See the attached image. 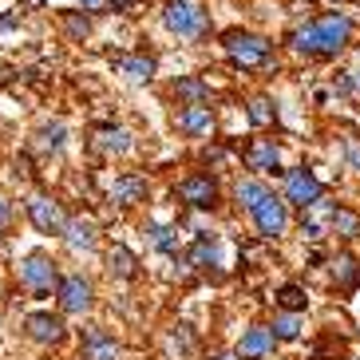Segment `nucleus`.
I'll use <instances>...</instances> for the list:
<instances>
[{
  "mask_svg": "<svg viewBox=\"0 0 360 360\" xmlns=\"http://www.w3.org/2000/svg\"><path fill=\"white\" fill-rule=\"evenodd\" d=\"M107 274L111 277H119V281H131V277L139 274V262H135V254H131L127 245H111L107 250Z\"/></svg>",
  "mask_w": 360,
  "mask_h": 360,
  "instance_id": "22",
  "label": "nucleus"
},
{
  "mask_svg": "<svg viewBox=\"0 0 360 360\" xmlns=\"http://www.w3.org/2000/svg\"><path fill=\"white\" fill-rule=\"evenodd\" d=\"M40 150H64V139H68V131H64V123L56 119V123H44L40 127Z\"/></svg>",
  "mask_w": 360,
  "mask_h": 360,
  "instance_id": "30",
  "label": "nucleus"
},
{
  "mask_svg": "<svg viewBox=\"0 0 360 360\" xmlns=\"http://www.w3.org/2000/svg\"><path fill=\"white\" fill-rule=\"evenodd\" d=\"M182 262L191 265V269H198V274L214 269V265H218V242H214V233H210V238H194V245L186 250Z\"/></svg>",
  "mask_w": 360,
  "mask_h": 360,
  "instance_id": "21",
  "label": "nucleus"
},
{
  "mask_svg": "<svg viewBox=\"0 0 360 360\" xmlns=\"http://www.w3.org/2000/svg\"><path fill=\"white\" fill-rule=\"evenodd\" d=\"M56 305H60L64 317H84V313H91V305H96V285H91V277H84V274H60Z\"/></svg>",
  "mask_w": 360,
  "mask_h": 360,
  "instance_id": "5",
  "label": "nucleus"
},
{
  "mask_svg": "<svg viewBox=\"0 0 360 360\" xmlns=\"http://www.w3.org/2000/svg\"><path fill=\"white\" fill-rule=\"evenodd\" d=\"M250 222H254L257 238H265V242L285 238V233H289V202L277 198V194L269 191V194H265V198L254 206V210H250Z\"/></svg>",
  "mask_w": 360,
  "mask_h": 360,
  "instance_id": "6",
  "label": "nucleus"
},
{
  "mask_svg": "<svg viewBox=\"0 0 360 360\" xmlns=\"http://www.w3.org/2000/svg\"><path fill=\"white\" fill-rule=\"evenodd\" d=\"M245 167L254 170V174H277L281 170V147H277L274 139H254L245 147Z\"/></svg>",
  "mask_w": 360,
  "mask_h": 360,
  "instance_id": "17",
  "label": "nucleus"
},
{
  "mask_svg": "<svg viewBox=\"0 0 360 360\" xmlns=\"http://www.w3.org/2000/svg\"><path fill=\"white\" fill-rule=\"evenodd\" d=\"M79 4H84L87 12H107V8H111V4H107V0H79Z\"/></svg>",
  "mask_w": 360,
  "mask_h": 360,
  "instance_id": "36",
  "label": "nucleus"
},
{
  "mask_svg": "<svg viewBox=\"0 0 360 360\" xmlns=\"http://www.w3.org/2000/svg\"><path fill=\"white\" fill-rule=\"evenodd\" d=\"M119 72L127 75L131 84H150V75H155V60L143 52L135 56H119Z\"/></svg>",
  "mask_w": 360,
  "mask_h": 360,
  "instance_id": "25",
  "label": "nucleus"
},
{
  "mask_svg": "<svg viewBox=\"0 0 360 360\" xmlns=\"http://www.w3.org/2000/svg\"><path fill=\"white\" fill-rule=\"evenodd\" d=\"M328 233H337V238L352 242V238L360 233V214L349 210V206H337V210H333V218H328Z\"/></svg>",
  "mask_w": 360,
  "mask_h": 360,
  "instance_id": "27",
  "label": "nucleus"
},
{
  "mask_svg": "<svg viewBox=\"0 0 360 360\" xmlns=\"http://www.w3.org/2000/svg\"><path fill=\"white\" fill-rule=\"evenodd\" d=\"M245 115H250L254 127H269V123H274V103H269L265 96H254L250 103H245Z\"/></svg>",
  "mask_w": 360,
  "mask_h": 360,
  "instance_id": "29",
  "label": "nucleus"
},
{
  "mask_svg": "<svg viewBox=\"0 0 360 360\" xmlns=\"http://www.w3.org/2000/svg\"><path fill=\"white\" fill-rule=\"evenodd\" d=\"M333 210H337V202H328L325 194H321L317 202H309L305 210H301V238L321 242V238L328 233V218H333Z\"/></svg>",
  "mask_w": 360,
  "mask_h": 360,
  "instance_id": "16",
  "label": "nucleus"
},
{
  "mask_svg": "<svg viewBox=\"0 0 360 360\" xmlns=\"http://www.w3.org/2000/svg\"><path fill=\"white\" fill-rule=\"evenodd\" d=\"M210 84L202 79V75H182V79H174V99H182V103H210Z\"/></svg>",
  "mask_w": 360,
  "mask_h": 360,
  "instance_id": "23",
  "label": "nucleus"
},
{
  "mask_svg": "<svg viewBox=\"0 0 360 360\" xmlns=\"http://www.w3.org/2000/svg\"><path fill=\"white\" fill-rule=\"evenodd\" d=\"M222 48H226V56H230V64L242 68V72H254V68H269V64H274V44L265 40V36L242 32V28L226 32L222 36Z\"/></svg>",
  "mask_w": 360,
  "mask_h": 360,
  "instance_id": "2",
  "label": "nucleus"
},
{
  "mask_svg": "<svg viewBox=\"0 0 360 360\" xmlns=\"http://www.w3.org/2000/svg\"><path fill=\"white\" fill-rule=\"evenodd\" d=\"M119 356H123V345L107 328L87 325L79 333V360H119Z\"/></svg>",
  "mask_w": 360,
  "mask_h": 360,
  "instance_id": "11",
  "label": "nucleus"
},
{
  "mask_svg": "<svg viewBox=\"0 0 360 360\" xmlns=\"http://www.w3.org/2000/svg\"><path fill=\"white\" fill-rule=\"evenodd\" d=\"M8 226H12V202L0 198V230H8Z\"/></svg>",
  "mask_w": 360,
  "mask_h": 360,
  "instance_id": "34",
  "label": "nucleus"
},
{
  "mask_svg": "<svg viewBox=\"0 0 360 360\" xmlns=\"http://www.w3.org/2000/svg\"><path fill=\"white\" fill-rule=\"evenodd\" d=\"M24 214H28V222L36 226V233H48V238H60V230H64V222H68L64 206H60L52 194H28V198H24Z\"/></svg>",
  "mask_w": 360,
  "mask_h": 360,
  "instance_id": "7",
  "label": "nucleus"
},
{
  "mask_svg": "<svg viewBox=\"0 0 360 360\" xmlns=\"http://www.w3.org/2000/svg\"><path fill=\"white\" fill-rule=\"evenodd\" d=\"M274 349H277V340L269 333V325H250L242 333V340H238L233 356L238 360H274Z\"/></svg>",
  "mask_w": 360,
  "mask_h": 360,
  "instance_id": "13",
  "label": "nucleus"
},
{
  "mask_svg": "<svg viewBox=\"0 0 360 360\" xmlns=\"http://www.w3.org/2000/svg\"><path fill=\"white\" fill-rule=\"evenodd\" d=\"M150 182L147 174H139V170H123V174H115V182H111V191H107V198H111V206H139V202L147 198Z\"/></svg>",
  "mask_w": 360,
  "mask_h": 360,
  "instance_id": "12",
  "label": "nucleus"
},
{
  "mask_svg": "<svg viewBox=\"0 0 360 360\" xmlns=\"http://www.w3.org/2000/svg\"><path fill=\"white\" fill-rule=\"evenodd\" d=\"M16 277H20V289L32 293L36 301L44 297H56V285H60V265L48 254H28L20 265H16Z\"/></svg>",
  "mask_w": 360,
  "mask_h": 360,
  "instance_id": "4",
  "label": "nucleus"
},
{
  "mask_svg": "<svg viewBox=\"0 0 360 360\" xmlns=\"http://www.w3.org/2000/svg\"><path fill=\"white\" fill-rule=\"evenodd\" d=\"M210 360H238V356H233V352H214Z\"/></svg>",
  "mask_w": 360,
  "mask_h": 360,
  "instance_id": "38",
  "label": "nucleus"
},
{
  "mask_svg": "<svg viewBox=\"0 0 360 360\" xmlns=\"http://www.w3.org/2000/svg\"><path fill=\"white\" fill-rule=\"evenodd\" d=\"M265 194H269V186H265L262 179H242L238 186H233V202H238V206H242L245 214L254 210V206L265 198Z\"/></svg>",
  "mask_w": 360,
  "mask_h": 360,
  "instance_id": "28",
  "label": "nucleus"
},
{
  "mask_svg": "<svg viewBox=\"0 0 360 360\" xmlns=\"http://www.w3.org/2000/svg\"><path fill=\"white\" fill-rule=\"evenodd\" d=\"M0 245H4V230H0Z\"/></svg>",
  "mask_w": 360,
  "mask_h": 360,
  "instance_id": "39",
  "label": "nucleus"
},
{
  "mask_svg": "<svg viewBox=\"0 0 360 360\" xmlns=\"http://www.w3.org/2000/svg\"><path fill=\"white\" fill-rule=\"evenodd\" d=\"M274 305L281 309V313H305V309H309V293H305V285H297V281L281 285V289L274 293Z\"/></svg>",
  "mask_w": 360,
  "mask_h": 360,
  "instance_id": "26",
  "label": "nucleus"
},
{
  "mask_svg": "<svg viewBox=\"0 0 360 360\" xmlns=\"http://www.w3.org/2000/svg\"><path fill=\"white\" fill-rule=\"evenodd\" d=\"M269 333H274L277 345H293V340H301V333H305V313H281V309H277L274 321H269Z\"/></svg>",
  "mask_w": 360,
  "mask_h": 360,
  "instance_id": "20",
  "label": "nucleus"
},
{
  "mask_svg": "<svg viewBox=\"0 0 360 360\" xmlns=\"http://www.w3.org/2000/svg\"><path fill=\"white\" fill-rule=\"evenodd\" d=\"M147 245L155 250V254L174 257L179 254V226H162V222L147 226Z\"/></svg>",
  "mask_w": 360,
  "mask_h": 360,
  "instance_id": "24",
  "label": "nucleus"
},
{
  "mask_svg": "<svg viewBox=\"0 0 360 360\" xmlns=\"http://www.w3.org/2000/svg\"><path fill=\"white\" fill-rule=\"evenodd\" d=\"M345 159H349V167L360 174V143L356 139H345Z\"/></svg>",
  "mask_w": 360,
  "mask_h": 360,
  "instance_id": "33",
  "label": "nucleus"
},
{
  "mask_svg": "<svg viewBox=\"0 0 360 360\" xmlns=\"http://www.w3.org/2000/svg\"><path fill=\"white\" fill-rule=\"evenodd\" d=\"M170 345L179 349V356H186V352L194 349V337H191V328H186V325H179L174 333H170Z\"/></svg>",
  "mask_w": 360,
  "mask_h": 360,
  "instance_id": "32",
  "label": "nucleus"
},
{
  "mask_svg": "<svg viewBox=\"0 0 360 360\" xmlns=\"http://www.w3.org/2000/svg\"><path fill=\"white\" fill-rule=\"evenodd\" d=\"M174 194H179L182 206H191V210H214V206H218V179L206 174V170H194V174L179 179Z\"/></svg>",
  "mask_w": 360,
  "mask_h": 360,
  "instance_id": "9",
  "label": "nucleus"
},
{
  "mask_svg": "<svg viewBox=\"0 0 360 360\" xmlns=\"http://www.w3.org/2000/svg\"><path fill=\"white\" fill-rule=\"evenodd\" d=\"M24 337L32 340L36 349H56V345L68 337L64 313H48V309L28 313V317H24Z\"/></svg>",
  "mask_w": 360,
  "mask_h": 360,
  "instance_id": "8",
  "label": "nucleus"
},
{
  "mask_svg": "<svg viewBox=\"0 0 360 360\" xmlns=\"http://www.w3.org/2000/svg\"><path fill=\"white\" fill-rule=\"evenodd\" d=\"M107 4H115V8H131V4H139V0H107Z\"/></svg>",
  "mask_w": 360,
  "mask_h": 360,
  "instance_id": "37",
  "label": "nucleus"
},
{
  "mask_svg": "<svg viewBox=\"0 0 360 360\" xmlns=\"http://www.w3.org/2000/svg\"><path fill=\"white\" fill-rule=\"evenodd\" d=\"M91 147H96L99 155H127L135 143H131V131H127V127L107 123V127H96V131H91Z\"/></svg>",
  "mask_w": 360,
  "mask_h": 360,
  "instance_id": "18",
  "label": "nucleus"
},
{
  "mask_svg": "<svg viewBox=\"0 0 360 360\" xmlns=\"http://www.w3.org/2000/svg\"><path fill=\"white\" fill-rule=\"evenodd\" d=\"M321 194H325V182H321L309 167H293V170H285V194H281V198H285L289 206L305 210L309 202H317Z\"/></svg>",
  "mask_w": 360,
  "mask_h": 360,
  "instance_id": "10",
  "label": "nucleus"
},
{
  "mask_svg": "<svg viewBox=\"0 0 360 360\" xmlns=\"http://www.w3.org/2000/svg\"><path fill=\"white\" fill-rule=\"evenodd\" d=\"M162 24L182 40H206L210 36V12L194 0H167L162 4Z\"/></svg>",
  "mask_w": 360,
  "mask_h": 360,
  "instance_id": "3",
  "label": "nucleus"
},
{
  "mask_svg": "<svg viewBox=\"0 0 360 360\" xmlns=\"http://www.w3.org/2000/svg\"><path fill=\"white\" fill-rule=\"evenodd\" d=\"M12 28H20V16H12V12H0V32H12Z\"/></svg>",
  "mask_w": 360,
  "mask_h": 360,
  "instance_id": "35",
  "label": "nucleus"
},
{
  "mask_svg": "<svg viewBox=\"0 0 360 360\" xmlns=\"http://www.w3.org/2000/svg\"><path fill=\"white\" fill-rule=\"evenodd\" d=\"M174 127L191 139H202L214 131V107L210 103H182L174 111Z\"/></svg>",
  "mask_w": 360,
  "mask_h": 360,
  "instance_id": "14",
  "label": "nucleus"
},
{
  "mask_svg": "<svg viewBox=\"0 0 360 360\" xmlns=\"http://www.w3.org/2000/svg\"><path fill=\"white\" fill-rule=\"evenodd\" d=\"M289 48L301 56H313V60H333L349 48L352 40V20L345 12H328V16H317V20L301 24L285 36Z\"/></svg>",
  "mask_w": 360,
  "mask_h": 360,
  "instance_id": "1",
  "label": "nucleus"
},
{
  "mask_svg": "<svg viewBox=\"0 0 360 360\" xmlns=\"http://www.w3.org/2000/svg\"><path fill=\"white\" fill-rule=\"evenodd\" d=\"M60 238H64L68 250L87 254V250H96V245H99V226L91 222V218H84V214H75V218H68V222H64Z\"/></svg>",
  "mask_w": 360,
  "mask_h": 360,
  "instance_id": "15",
  "label": "nucleus"
},
{
  "mask_svg": "<svg viewBox=\"0 0 360 360\" xmlns=\"http://www.w3.org/2000/svg\"><path fill=\"white\" fill-rule=\"evenodd\" d=\"M87 28H91V24H87L84 16H79V12H68V16H64V32L72 36V40H84Z\"/></svg>",
  "mask_w": 360,
  "mask_h": 360,
  "instance_id": "31",
  "label": "nucleus"
},
{
  "mask_svg": "<svg viewBox=\"0 0 360 360\" xmlns=\"http://www.w3.org/2000/svg\"><path fill=\"white\" fill-rule=\"evenodd\" d=\"M328 265H333V289L345 293V297L356 293V289H360V262H356V257H352V254H337Z\"/></svg>",
  "mask_w": 360,
  "mask_h": 360,
  "instance_id": "19",
  "label": "nucleus"
}]
</instances>
